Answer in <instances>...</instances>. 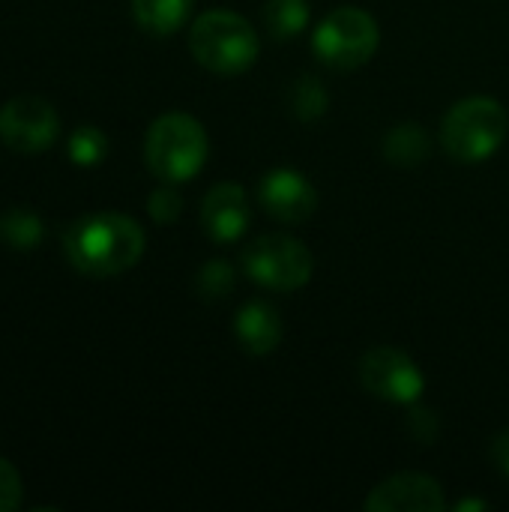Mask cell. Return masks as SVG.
<instances>
[{
	"mask_svg": "<svg viewBox=\"0 0 509 512\" xmlns=\"http://www.w3.org/2000/svg\"><path fill=\"white\" fill-rule=\"evenodd\" d=\"M105 150H108V138L96 126H78L69 135V156L78 165H96V162H102L105 159Z\"/></svg>",
	"mask_w": 509,
	"mask_h": 512,
	"instance_id": "d6986e66",
	"label": "cell"
},
{
	"mask_svg": "<svg viewBox=\"0 0 509 512\" xmlns=\"http://www.w3.org/2000/svg\"><path fill=\"white\" fill-rule=\"evenodd\" d=\"M312 252L291 234H264L243 252V270L249 279L270 291H297L312 279Z\"/></svg>",
	"mask_w": 509,
	"mask_h": 512,
	"instance_id": "8992f818",
	"label": "cell"
},
{
	"mask_svg": "<svg viewBox=\"0 0 509 512\" xmlns=\"http://www.w3.org/2000/svg\"><path fill=\"white\" fill-rule=\"evenodd\" d=\"M192 3L195 0H132V15L147 33L168 36L183 27L192 12Z\"/></svg>",
	"mask_w": 509,
	"mask_h": 512,
	"instance_id": "4fadbf2b",
	"label": "cell"
},
{
	"mask_svg": "<svg viewBox=\"0 0 509 512\" xmlns=\"http://www.w3.org/2000/svg\"><path fill=\"white\" fill-rule=\"evenodd\" d=\"M258 201L276 222L288 225H300L318 210L315 186L294 168H276L264 174L258 186Z\"/></svg>",
	"mask_w": 509,
	"mask_h": 512,
	"instance_id": "9c48e42d",
	"label": "cell"
},
{
	"mask_svg": "<svg viewBox=\"0 0 509 512\" xmlns=\"http://www.w3.org/2000/svg\"><path fill=\"white\" fill-rule=\"evenodd\" d=\"M207 132L204 126L183 111L162 114L153 120L144 138L147 168L165 183H183L201 171L207 162Z\"/></svg>",
	"mask_w": 509,
	"mask_h": 512,
	"instance_id": "3957f363",
	"label": "cell"
},
{
	"mask_svg": "<svg viewBox=\"0 0 509 512\" xmlns=\"http://www.w3.org/2000/svg\"><path fill=\"white\" fill-rule=\"evenodd\" d=\"M327 105H330V96H327L321 81H315L312 75H303L300 81H294V87H291V111L300 120L312 123V120L324 117Z\"/></svg>",
	"mask_w": 509,
	"mask_h": 512,
	"instance_id": "e0dca14e",
	"label": "cell"
},
{
	"mask_svg": "<svg viewBox=\"0 0 509 512\" xmlns=\"http://www.w3.org/2000/svg\"><path fill=\"white\" fill-rule=\"evenodd\" d=\"M234 336L240 342V348L252 357H264V354H273L285 336V327H282V318L279 312L264 303V300H252L246 303L237 318H234Z\"/></svg>",
	"mask_w": 509,
	"mask_h": 512,
	"instance_id": "7c38bea8",
	"label": "cell"
},
{
	"mask_svg": "<svg viewBox=\"0 0 509 512\" xmlns=\"http://www.w3.org/2000/svg\"><path fill=\"white\" fill-rule=\"evenodd\" d=\"M189 51L204 69L216 75H240L258 60L261 39L243 15L210 9L195 18L189 30Z\"/></svg>",
	"mask_w": 509,
	"mask_h": 512,
	"instance_id": "7a4b0ae2",
	"label": "cell"
},
{
	"mask_svg": "<svg viewBox=\"0 0 509 512\" xmlns=\"http://www.w3.org/2000/svg\"><path fill=\"white\" fill-rule=\"evenodd\" d=\"M369 512H444V489L426 474H393L366 498Z\"/></svg>",
	"mask_w": 509,
	"mask_h": 512,
	"instance_id": "30bf717a",
	"label": "cell"
},
{
	"mask_svg": "<svg viewBox=\"0 0 509 512\" xmlns=\"http://www.w3.org/2000/svg\"><path fill=\"white\" fill-rule=\"evenodd\" d=\"M408 429H411V435H414L417 441H423V444H432V441L438 438V420H435L432 411H420V408L411 411Z\"/></svg>",
	"mask_w": 509,
	"mask_h": 512,
	"instance_id": "7402d4cb",
	"label": "cell"
},
{
	"mask_svg": "<svg viewBox=\"0 0 509 512\" xmlns=\"http://www.w3.org/2000/svg\"><path fill=\"white\" fill-rule=\"evenodd\" d=\"M150 216L159 222V225H168V222H174L177 216H180V207H183V201H180V195L174 192V189H156L153 195H150Z\"/></svg>",
	"mask_w": 509,
	"mask_h": 512,
	"instance_id": "44dd1931",
	"label": "cell"
},
{
	"mask_svg": "<svg viewBox=\"0 0 509 512\" xmlns=\"http://www.w3.org/2000/svg\"><path fill=\"white\" fill-rule=\"evenodd\" d=\"M507 108L492 96H468L456 102L441 123V144L459 162L489 159L507 138Z\"/></svg>",
	"mask_w": 509,
	"mask_h": 512,
	"instance_id": "277c9868",
	"label": "cell"
},
{
	"mask_svg": "<svg viewBox=\"0 0 509 512\" xmlns=\"http://www.w3.org/2000/svg\"><path fill=\"white\" fill-rule=\"evenodd\" d=\"M234 282H237V276L228 261H210L201 267L195 288L204 300H225L234 291Z\"/></svg>",
	"mask_w": 509,
	"mask_h": 512,
	"instance_id": "ac0fdd59",
	"label": "cell"
},
{
	"mask_svg": "<svg viewBox=\"0 0 509 512\" xmlns=\"http://www.w3.org/2000/svg\"><path fill=\"white\" fill-rule=\"evenodd\" d=\"M492 459H495L498 471L509 477V429L507 432H501V435L492 441Z\"/></svg>",
	"mask_w": 509,
	"mask_h": 512,
	"instance_id": "603a6c76",
	"label": "cell"
},
{
	"mask_svg": "<svg viewBox=\"0 0 509 512\" xmlns=\"http://www.w3.org/2000/svg\"><path fill=\"white\" fill-rule=\"evenodd\" d=\"M63 252L78 273L117 276L141 261L144 231L123 213H90L66 228Z\"/></svg>",
	"mask_w": 509,
	"mask_h": 512,
	"instance_id": "6da1fadb",
	"label": "cell"
},
{
	"mask_svg": "<svg viewBox=\"0 0 509 512\" xmlns=\"http://www.w3.org/2000/svg\"><path fill=\"white\" fill-rule=\"evenodd\" d=\"M264 24L273 39H291L309 24V3L306 0H267L264 3Z\"/></svg>",
	"mask_w": 509,
	"mask_h": 512,
	"instance_id": "9a60e30c",
	"label": "cell"
},
{
	"mask_svg": "<svg viewBox=\"0 0 509 512\" xmlns=\"http://www.w3.org/2000/svg\"><path fill=\"white\" fill-rule=\"evenodd\" d=\"M21 504V477L18 471L0 456V512L18 510Z\"/></svg>",
	"mask_w": 509,
	"mask_h": 512,
	"instance_id": "ffe728a7",
	"label": "cell"
},
{
	"mask_svg": "<svg viewBox=\"0 0 509 512\" xmlns=\"http://www.w3.org/2000/svg\"><path fill=\"white\" fill-rule=\"evenodd\" d=\"M0 240L12 249H30L42 240V219L24 207H12L0 216Z\"/></svg>",
	"mask_w": 509,
	"mask_h": 512,
	"instance_id": "2e32d148",
	"label": "cell"
},
{
	"mask_svg": "<svg viewBox=\"0 0 509 512\" xmlns=\"http://www.w3.org/2000/svg\"><path fill=\"white\" fill-rule=\"evenodd\" d=\"M0 138L15 153H39L57 138V111L48 99L15 96L0 108Z\"/></svg>",
	"mask_w": 509,
	"mask_h": 512,
	"instance_id": "ba28073f",
	"label": "cell"
},
{
	"mask_svg": "<svg viewBox=\"0 0 509 512\" xmlns=\"http://www.w3.org/2000/svg\"><path fill=\"white\" fill-rule=\"evenodd\" d=\"M432 138L420 123H399L384 138V156L399 168H414L429 156Z\"/></svg>",
	"mask_w": 509,
	"mask_h": 512,
	"instance_id": "5bb4252c",
	"label": "cell"
},
{
	"mask_svg": "<svg viewBox=\"0 0 509 512\" xmlns=\"http://www.w3.org/2000/svg\"><path fill=\"white\" fill-rule=\"evenodd\" d=\"M468 510H489V504H486V501H480V498H477V501H459V504H456V512H468Z\"/></svg>",
	"mask_w": 509,
	"mask_h": 512,
	"instance_id": "cb8c5ba5",
	"label": "cell"
},
{
	"mask_svg": "<svg viewBox=\"0 0 509 512\" xmlns=\"http://www.w3.org/2000/svg\"><path fill=\"white\" fill-rule=\"evenodd\" d=\"M201 225L210 240L234 243L249 228V201L243 186L237 183H216L201 204Z\"/></svg>",
	"mask_w": 509,
	"mask_h": 512,
	"instance_id": "8fae6325",
	"label": "cell"
},
{
	"mask_svg": "<svg viewBox=\"0 0 509 512\" xmlns=\"http://www.w3.org/2000/svg\"><path fill=\"white\" fill-rule=\"evenodd\" d=\"M381 30L378 21L360 6H339L315 27L312 48L318 60L330 69L351 72L372 60L378 51Z\"/></svg>",
	"mask_w": 509,
	"mask_h": 512,
	"instance_id": "5b68a950",
	"label": "cell"
},
{
	"mask_svg": "<svg viewBox=\"0 0 509 512\" xmlns=\"http://www.w3.org/2000/svg\"><path fill=\"white\" fill-rule=\"evenodd\" d=\"M360 384L375 399H384L393 405H414L426 390V378L420 366L405 351L390 348V345H378L363 354Z\"/></svg>",
	"mask_w": 509,
	"mask_h": 512,
	"instance_id": "52a82bcc",
	"label": "cell"
}]
</instances>
